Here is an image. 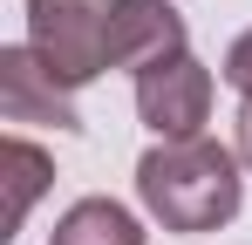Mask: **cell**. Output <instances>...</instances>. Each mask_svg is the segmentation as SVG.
I'll list each match as a JSON object with an SVG mask.
<instances>
[{"label":"cell","instance_id":"cell-1","mask_svg":"<svg viewBox=\"0 0 252 245\" xmlns=\"http://www.w3.org/2000/svg\"><path fill=\"white\" fill-rule=\"evenodd\" d=\"M136 198L164 232H218L239 218V150L211 136H164L136 163Z\"/></svg>","mask_w":252,"mask_h":245},{"label":"cell","instance_id":"cell-2","mask_svg":"<svg viewBox=\"0 0 252 245\" xmlns=\"http://www.w3.org/2000/svg\"><path fill=\"white\" fill-rule=\"evenodd\" d=\"M109 28H116V0H28V48L68 89L109 68Z\"/></svg>","mask_w":252,"mask_h":245},{"label":"cell","instance_id":"cell-3","mask_svg":"<svg viewBox=\"0 0 252 245\" xmlns=\"http://www.w3.org/2000/svg\"><path fill=\"white\" fill-rule=\"evenodd\" d=\"M136 116L150 122L157 136H205V116H211V68L184 48L157 68L136 75Z\"/></svg>","mask_w":252,"mask_h":245},{"label":"cell","instance_id":"cell-4","mask_svg":"<svg viewBox=\"0 0 252 245\" xmlns=\"http://www.w3.org/2000/svg\"><path fill=\"white\" fill-rule=\"evenodd\" d=\"M0 122H55V129H82V109H75L68 82L55 75L34 48H0Z\"/></svg>","mask_w":252,"mask_h":245},{"label":"cell","instance_id":"cell-5","mask_svg":"<svg viewBox=\"0 0 252 245\" xmlns=\"http://www.w3.org/2000/svg\"><path fill=\"white\" fill-rule=\"evenodd\" d=\"M170 55H184V14L170 0H116V28H109V68H157Z\"/></svg>","mask_w":252,"mask_h":245},{"label":"cell","instance_id":"cell-6","mask_svg":"<svg viewBox=\"0 0 252 245\" xmlns=\"http://www.w3.org/2000/svg\"><path fill=\"white\" fill-rule=\"evenodd\" d=\"M48 245H143V225L116 198H82V204H68L55 218Z\"/></svg>","mask_w":252,"mask_h":245},{"label":"cell","instance_id":"cell-7","mask_svg":"<svg viewBox=\"0 0 252 245\" xmlns=\"http://www.w3.org/2000/svg\"><path fill=\"white\" fill-rule=\"evenodd\" d=\"M0 170H7V232H21V225H28V204L41 198L48 177H55V163H48V150H34L28 136H7Z\"/></svg>","mask_w":252,"mask_h":245},{"label":"cell","instance_id":"cell-8","mask_svg":"<svg viewBox=\"0 0 252 245\" xmlns=\"http://www.w3.org/2000/svg\"><path fill=\"white\" fill-rule=\"evenodd\" d=\"M225 82H232V89L252 102V28L232 41V48H225Z\"/></svg>","mask_w":252,"mask_h":245},{"label":"cell","instance_id":"cell-9","mask_svg":"<svg viewBox=\"0 0 252 245\" xmlns=\"http://www.w3.org/2000/svg\"><path fill=\"white\" fill-rule=\"evenodd\" d=\"M239 163H246V170H252V102H246V109H239Z\"/></svg>","mask_w":252,"mask_h":245}]
</instances>
